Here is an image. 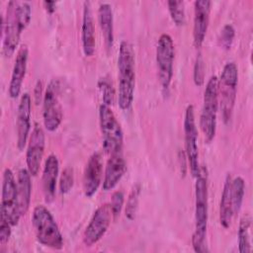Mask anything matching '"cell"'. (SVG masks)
Instances as JSON below:
<instances>
[{"mask_svg": "<svg viewBox=\"0 0 253 253\" xmlns=\"http://www.w3.org/2000/svg\"><path fill=\"white\" fill-rule=\"evenodd\" d=\"M118 104L121 110L127 111L133 102L135 88V59L132 45L123 41L118 56Z\"/></svg>", "mask_w": 253, "mask_h": 253, "instance_id": "obj_1", "label": "cell"}, {"mask_svg": "<svg viewBox=\"0 0 253 253\" xmlns=\"http://www.w3.org/2000/svg\"><path fill=\"white\" fill-rule=\"evenodd\" d=\"M195 178V231L192 236V245L196 252L203 253L207 251L205 241L209 219V191L206 168L201 167Z\"/></svg>", "mask_w": 253, "mask_h": 253, "instance_id": "obj_2", "label": "cell"}, {"mask_svg": "<svg viewBox=\"0 0 253 253\" xmlns=\"http://www.w3.org/2000/svg\"><path fill=\"white\" fill-rule=\"evenodd\" d=\"M32 223L37 240L43 246L59 250L63 247V236L51 212L42 205H38L33 211Z\"/></svg>", "mask_w": 253, "mask_h": 253, "instance_id": "obj_3", "label": "cell"}, {"mask_svg": "<svg viewBox=\"0 0 253 253\" xmlns=\"http://www.w3.org/2000/svg\"><path fill=\"white\" fill-rule=\"evenodd\" d=\"M237 84V65L232 61L227 62L223 66L220 78L218 79V105L221 110V117L224 124H228L232 117L236 100Z\"/></svg>", "mask_w": 253, "mask_h": 253, "instance_id": "obj_4", "label": "cell"}, {"mask_svg": "<svg viewBox=\"0 0 253 253\" xmlns=\"http://www.w3.org/2000/svg\"><path fill=\"white\" fill-rule=\"evenodd\" d=\"M218 110V78L211 76L204 92V104L200 116V127L205 140L211 142L216 131V116Z\"/></svg>", "mask_w": 253, "mask_h": 253, "instance_id": "obj_5", "label": "cell"}, {"mask_svg": "<svg viewBox=\"0 0 253 253\" xmlns=\"http://www.w3.org/2000/svg\"><path fill=\"white\" fill-rule=\"evenodd\" d=\"M99 124L103 136V147L107 153H122L124 135L111 106L102 103L99 108Z\"/></svg>", "mask_w": 253, "mask_h": 253, "instance_id": "obj_6", "label": "cell"}, {"mask_svg": "<svg viewBox=\"0 0 253 253\" xmlns=\"http://www.w3.org/2000/svg\"><path fill=\"white\" fill-rule=\"evenodd\" d=\"M175 58L174 42L170 35L162 34L156 45V64L160 85L164 91L170 87Z\"/></svg>", "mask_w": 253, "mask_h": 253, "instance_id": "obj_7", "label": "cell"}, {"mask_svg": "<svg viewBox=\"0 0 253 253\" xmlns=\"http://www.w3.org/2000/svg\"><path fill=\"white\" fill-rule=\"evenodd\" d=\"M0 212L7 217L12 226L17 225L22 216L19 210L17 182L9 168H6L3 172Z\"/></svg>", "mask_w": 253, "mask_h": 253, "instance_id": "obj_8", "label": "cell"}, {"mask_svg": "<svg viewBox=\"0 0 253 253\" xmlns=\"http://www.w3.org/2000/svg\"><path fill=\"white\" fill-rule=\"evenodd\" d=\"M59 83L51 80L47 85L42 103V119L44 127L48 131H55L63 119L62 106L59 100Z\"/></svg>", "mask_w": 253, "mask_h": 253, "instance_id": "obj_9", "label": "cell"}, {"mask_svg": "<svg viewBox=\"0 0 253 253\" xmlns=\"http://www.w3.org/2000/svg\"><path fill=\"white\" fill-rule=\"evenodd\" d=\"M184 133H185V152L188 158L190 171L193 177H196L200 172L201 166L199 163L198 129L196 126L195 110L193 105H189L185 111Z\"/></svg>", "mask_w": 253, "mask_h": 253, "instance_id": "obj_10", "label": "cell"}, {"mask_svg": "<svg viewBox=\"0 0 253 253\" xmlns=\"http://www.w3.org/2000/svg\"><path fill=\"white\" fill-rule=\"evenodd\" d=\"M113 217V211L110 204H104L100 206L93 213L86 229L83 233V243L90 247L96 244L107 232L111 220Z\"/></svg>", "mask_w": 253, "mask_h": 253, "instance_id": "obj_11", "label": "cell"}, {"mask_svg": "<svg viewBox=\"0 0 253 253\" xmlns=\"http://www.w3.org/2000/svg\"><path fill=\"white\" fill-rule=\"evenodd\" d=\"M16 1H10L7 5L6 16L3 20V54L6 57H10L15 52L17 46L19 45L21 34L23 30L21 29L15 14Z\"/></svg>", "mask_w": 253, "mask_h": 253, "instance_id": "obj_12", "label": "cell"}, {"mask_svg": "<svg viewBox=\"0 0 253 253\" xmlns=\"http://www.w3.org/2000/svg\"><path fill=\"white\" fill-rule=\"evenodd\" d=\"M29 144L26 153L27 169L32 176H37L40 171L41 162L44 153L45 135L42 127L36 124L29 137Z\"/></svg>", "mask_w": 253, "mask_h": 253, "instance_id": "obj_13", "label": "cell"}, {"mask_svg": "<svg viewBox=\"0 0 253 253\" xmlns=\"http://www.w3.org/2000/svg\"><path fill=\"white\" fill-rule=\"evenodd\" d=\"M31 115H32V99L28 93H24L20 99L17 112V148L24 150L31 130Z\"/></svg>", "mask_w": 253, "mask_h": 253, "instance_id": "obj_14", "label": "cell"}, {"mask_svg": "<svg viewBox=\"0 0 253 253\" xmlns=\"http://www.w3.org/2000/svg\"><path fill=\"white\" fill-rule=\"evenodd\" d=\"M103 176V158L101 153H93L85 166L83 175V192L87 198H92L98 191Z\"/></svg>", "mask_w": 253, "mask_h": 253, "instance_id": "obj_15", "label": "cell"}, {"mask_svg": "<svg viewBox=\"0 0 253 253\" xmlns=\"http://www.w3.org/2000/svg\"><path fill=\"white\" fill-rule=\"evenodd\" d=\"M211 2L209 0H197L194 2V44L200 48L205 41L211 14Z\"/></svg>", "mask_w": 253, "mask_h": 253, "instance_id": "obj_16", "label": "cell"}, {"mask_svg": "<svg viewBox=\"0 0 253 253\" xmlns=\"http://www.w3.org/2000/svg\"><path fill=\"white\" fill-rule=\"evenodd\" d=\"M28 57H29V50L26 44H23L16 55L14 67L12 70V75L9 84V96L13 99L19 97L22 89V85L26 76L27 72V65H28Z\"/></svg>", "mask_w": 253, "mask_h": 253, "instance_id": "obj_17", "label": "cell"}, {"mask_svg": "<svg viewBox=\"0 0 253 253\" xmlns=\"http://www.w3.org/2000/svg\"><path fill=\"white\" fill-rule=\"evenodd\" d=\"M59 173V162L54 154L48 155L44 161L42 170V184L44 200L46 203H51L55 197L56 183Z\"/></svg>", "mask_w": 253, "mask_h": 253, "instance_id": "obj_18", "label": "cell"}, {"mask_svg": "<svg viewBox=\"0 0 253 253\" xmlns=\"http://www.w3.org/2000/svg\"><path fill=\"white\" fill-rule=\"evenodd\" d=\"M126 171V163L122 153L111 154L110 158L107 161L104 180H103V190L111 191L113 190L118 183L121 181L123 176Z\"/></svg>", "mask_w": 253, "mask_h": 253, "instance_id": "obj_19", "label": "cell"}, {"mask_svg": "<svg viewBox=\"0 0 253 253\" xmlns=\"http://www.w3.org/2000/svg\"><path fill=\"white\" fill-rule=\"evenodd\" d=\"M81 40H82V48L85 56H88V57L92 56L95 52L96 40H95L93 14L91 9V3L89 1H85L83 3Z\"/></svg>", "mask_w": 253, "mask_h": 253, "instance_id": "obj_20", "label": "cell"}, {"mask_svg": "<svg viewBox=\"0 0 253 253\" xmlns=\"http://www.w3.org/2000/svg\"><path fill=\"white\" fill-rule=\"evenodd\" d=\"M98 20L106 48L110 51L114 44V17L112 6L110 4H100L98 9Z\"/></svg>", "mask_w": 253, "mask_h": 253, "instance_id": "obj_21", "label": "cell"}, {"mask_svg": "<svg viewBox=\"0 0 253 253\" xmlns=\"http://www.w3.org/2000/svg\"><path fill=\"white\" fill-rule=\"evenodd\" d=\"M31 174L28 169L22 168L18 172L17 177V191H18V201H19V210L21 215L27 213L32 196V181Z\"/></svg>", "mask_w": 253, "mask_h": 253, "instance_id": "obj_22", "label": "cell"}, {"mask_svg": "<svg viewBox=\"0 0 253 253\" xmlns=\"http://www.w3.org/2000/svg\"><path fill=\"white\" fill-rule=\"evenodd\" d=\"M231 179L232 178L229 174L225 178L219 205V221L223 228L230 227L234 217L231 199Z\"/></svg>", "mask_w": 253, "mask_h": 253, "instance_id": "obj_23", "label": "cell"}, {"mask_svg": "<svg viewBox=\"0 0 253 253\" xmlns=\"http://www.w3.org/2000/svg\"><path fill=\"white\" fill-rule=\"evenodd\" d=\"M251 219L249 215H244L239 222L238 226V250L240 253H249L252 251L251 238H250Z\"/></svg>", "mask_w": 253, "mask_h": 253, "instance_id": "obj_24", "label": "cell"}, {"mask_svg": "<svg viewBox=\"0 0 253 253\" xmlns=\"http://www.w3.org/2000/svg\"><path fill=\"white\" fill-rule=\"evenodd\" d=\"M245 194V182L241 177L231 179V199L234 216L239 212Z\"/></svg>", "mask_w": 253, "mask_h": 253, "instance_id": "obj_25", "label": "cell"}, {"mask_svg": "<svg viewBox=\"0 0 253 253\" xmlns=\"http://www.w3.org/2000/svg\"><path fill=\"white\" fill-rule=\"evenodd\" d=\"M167 6H168L169 14L174 24L178 27L184 26L186 23L184 1H168Z\"/></svg>", "mask_w": 253, "mask_h": 253, "instance_id": "obj_26", "label": "cell"}, {"mask_svg": "<svg viewBox=\"0 0 253 253\" xmlns=\"http://www.w3.org/2000/svg\"><path fill=\"white\" fill-rule=\"evenodd\" d=\"M139 195H140V186L138 184L134 185L128 195L126 206V216L129 220H133L135 218L136 211L138 208L139 202Z\"/></svg>", "mask_w": 253, "mask_h": 253, "instance_id": "obj_27", "label": "cell"}, {"mask_svg": "<svg viewBox=\"0 0 253 253\" xmlns=\"http://www.w3.org/2000/svg\"><path fill=\"white\" fill-rule=\"evenodd\" d=\"M15 14L21 29L24 31L30 24V21L32 18V7L30 3L16 1Z\"/></svg>", "mask_w": 253, "mask_h": 253, "instance_id": "obj_28", "label": "cell"}, {"mask_svg": "<svg viewBox=\"0 0 253 253\" xmlns=\"http://www.w3.org/2000/svg\"><path fill=\"white\" fill-rule=\"evenodd\" d=\"M234 36H235L234 28L229 24L224 25L222 27V29L219 33V37H218L219 45L225 50L230 49L233 40H234Z\"/></svg>", "mask_w": 253, "mask_h": 253, "instance_id": "obj_29", "label": "cell"}, {"mask_svg": "<svg viewBox=\"0 0 253 253\" xmlns=\"http://www.w3.org/2000/svg\"><path fill=\"white\" fill-rule=\"evenodd\" d=\"M74 184V174L73 169L66 167L60 176L59 180V190L61 194H67L73 187Z\"/></svg>", "mask_w": 253, "mask_h": 253, "instance_id": "obj_30", "label": "cell"}, {"mask_svg": "<svg viewBox=\"0 0 253 253\" xmlns=\"http://www.w3.org/2000/svg\"><path fill=\"white\" fill-rule=\"evenodd\" d=\"M124 202H125V195L123 191H116L113 193L110 206L113 211V216L115 218H117L120 215L124 206Z\"/></svg>", "mask_w": 253, "mask_h": 253, "instance_id": "obj_31", "label": "cell"}, {"mask_svg": "<svg viewBox=\"0 0 253 253\" xmlns=\"http://www.w3.org/2000/svg\"><path fill=\"white\" fill-rule=\"evenodd\" d=\"M205 80V62L201 53L198 54L194 66V82L197 86H202Z\"/></svg>", "mask_w": 253, "mask_h": 253, "instance_id": "obj_32", "label": "cell"}, {"mask_svg": "<svg viewBox=\"0 0 253 253\" xmlns=\"http://www.w3.org/2000/svg\"><path fill=\"white\" fill-rule=\"evenodd\" d=\"M99 86L101 89V92L103 94V103L111 106L114 101V88L111 84V82L107 79H102L99 82Z\"/></svg>", "mask_w": 253, "mask_h": 253, "instance_id": "obj_33", "label": "cell"}, {"mask_svg": "<svg viewBox=\"0 0 253 253\" xmlns=\"http://www.w3.org/2000/svg\"><path fill=\"white\" fill-rule=\"evenodd\" d=\"M11 226L12 224L7 219V217L0 212V243L5 245L11 236Z\"/></svg>", "mask_w": 253, "mask_h": 253, "instance_id": "obj_34", "label": "cell"}, {"mask_svg": "<svg viewBox=\"0 0 253 253\" xmlns=\"http://www.w3.org/2000/svg\"><path fill=\"white\" fill-rule=\"evenodd\" d=\"M43 6H44V9H45V11L47 13L52 14L55 11L56 2H54V1H44L43 2Z\"/></svg>", "mask_w": 253, "mask_h": 253, "instance_id": "obj_35", "label": "cell"}]
</instances>
